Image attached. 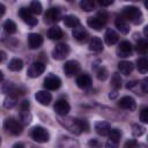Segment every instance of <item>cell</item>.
<instances>
[{
    "mask_svg": "<svg viewBox=\"0 0 148 148\" xmlns=\"http://www.w3.org/2000/svg\"><path fill=\"white\" fill-rule=\"evenodd\" d=\"M31 138L36 141V142H39V143H45L50 140V134L49 132L42 127V126H36L32 128L31 131Z\"/></svg>",
    "mask_w": 148,
    "mask_h": 148,
    "instance_id": "277c9868",
    "label": "cell"
},
{
    "mask_svg": "<svg viewBox=\"0 0 148 148\" xmlns=\"http://www.w3.org/2000/svg\"><path fill=\"white\" fill-rule=\"evenodd\" d=\"M35 98L37 99V102L42 105H49L50 102L52 101V95L46 91V90H39L36 92L35 95Z\"/></svg>",
    "mask_w": 148,
    "mask_h": 148,
    "instance_id": "2e32d148",
    "label": "cell"
},
{
    "mask_svg": "<svg viewBox=\"0 0 148 148\" xmlns=\"http://www.w3.org/2000/svg\"><path fill=\"white\" fill-rule=\"evenodd\" d=\"M141 87H142V91L143 92H148V79L145 77L141 82Z\"/></svg>",
    "mask_w": 148,
    "mask_h": 148,
    "instance_id": "7bdbcfd3",
    "label": "cell"
},
{
    "mask_svg": "<svg viewBox=\"0 0 148 148\" xmlns=\"http://www.w3.org/2000/svg\"><path fill=\"white\" fill-rule=\"evenodd\" d=\"M136 50L139 53L141 54H146L148 51V43L146 39H139L138 44H136Z\"/></svg>",
    "mask_w": 148,
    "mask_h": 148,
    "instance_id": "1f68e13d",
    "label": "cell"
},
{
    "mask_svg": "<svg viewBox=\"0 0 148 148\" xmlns=\"http://www.w3.org/2000/svg\"><path fill=\"white\" fill-rule=\"evenodd\" d=\"M89 50L94 52H101L103 51V42L99 37H92L89 42Z\"/></svg>",
    "mask_w": 148,
    "mask_h": 148,
    "instance_id": "603a6c76",
    "label": "cell"
},
{
    "mask_svg": "<svg viewBox=\"0 0 148 148\" xmlns=\"http://www.w3.org/2000/svg\"><path fill=\"white\" fill-rule=\"evenodd\" d=\"M44 17H45V22L54 23V22H58L61 18V12H60V9L53 7V8H50V9L46 10Z\"/></svg>",
    "mask_w": 148,
    "mask_h": 148,
    "instance_id": "4fadbf2b",
    "label": "cell"
},
{
    "mask_svg": "<svg viewBox=\"0 0 148 148\" xmlns=\"http://www.w3.org/2000/svg\"><path fill=\"white\" fill-rule=\"evenodd\" d=\"M2 80H3V73H2L1 71H0V82H1Z\"/></svg>",
    "mask_w": 148,
    "mask_h": 148,
    "instance_id": "11a10c76",
    "label": "cell"
},
{
    "mask_svg": "<svg viewBox=\"0 0 148 148\" xmlns=\"http://www.w3.org/2000/svg\"><path fill=\"white\" fill-rule=\"evenodd\" d=\"M5 12H6V7H5V5H3V3H0V17L3 16Z\"/></svg>",
    "mask_w": 148,
    "mask_h": 148,
    "instance_id": "c3c4849f",
    "label": "cell"
},
{
    "mask_svg": "<svg viewBox=\"0 0 148 148\" xmlns=\"http://www.w3.org/2000/svg\"><path fill=\"white\" fill-rule=\"evenodd\" d=\"M3 28L6 30V32L8 34H15L16 30H17V27H16V23L12 20H7L5 23H3Z\"/></svg>",
    "mask_w": 148,
    "mask_h": 148,
    "instance_id": "4dcf8cb0",
    "label": "cell"
},
{
    "mask_svg": "<svg viewBox=\"0 0 148 148\" xmlns=\"http://www.w3.org/2000/svg\"><path fill=\"white\" fill-rule=\"evenodd\" d=\"M94 127H95L96 133L102 135V136L108 135L110 133V131H111V126H110V124L108 121H97V123H95Z\"/></svg>",
    "mask_w": 148,
    "mask_h": 148,
    "instance_id": "e0dca14e",
    "label": "cell"
},
{
    "mask_svg": "<svg viewBox=\"0 0 148 148\" xmlns=\"http://www.w3.org/2000/svg\"><path fill=\"white\" fill-rule=\"evenodd\" d=\"M136 146H138V143L135 140H130L125 143V148H136Z\"/></svg>",
    "mask_w": 148,
    "mask_h": 148,
    "instance_id": "ee69618b",
    "label": "cell"
},
{
    "mask_svg": "<svg viewBox=\"0 0 148 148\" xmlns=\"http://www.w3.org/2000/svg\"><path fill=\"white\" fill-rule=\"evenodd\" d=\"M136 66H138V71L141 73V74H146L148 72V60L145 58V57H141L138 59L136 61Z\"/></svg>",
    "mask_w": 148,
    "mask_h": 148,
    "instance_id": "f546056e",
    "label": "cell"
},
{
    "mask_svg": "<svg viewBox=\"0 0 148 148\" xmlns=\"http://www.w3.org/2000/svg\"><path fill=\"white\" fill-rule=\"evenodd\" d=\"M88 147L89 148H101V142L96 139H91L89 142H88Z\"/></svg>",
    "mask_w": 148,
    "mask_h": 148,
    "instance_id": "60d3db41",
    "label": "cell"
},
{
    "mask_svg": "<svg viewBox=\"0 0 148 148\" xmlns=\"http://www.w3.org/2000/svg\"><path fill=\"white\" fill-rule=\"evenodd\" d=\"M96 76H97V79H98L99 81H104V80L108 79L109 73H108V71H106L105 67L101 66V67H98L97 71H96Z\"/></svg>",
    "mask_w": 148,
    "mask_h": 148,
    "instance_id": "e575fe53",
    "label": "cell"
},
{
    "mask_svg": "<svg viewBox=\"0 0 148 148\" xmlns=\"http://www.w3.org/2000/svg\"><path fill=\"white\" fill-rule=\"evenodd\" d=\"M16 104H17V96L14 94H9L3 101V106L6 109H13Z\"/></svg>",
    "mask_w": 148,
    "mask_h": 148,
    "instance_id": "83f0119b",
    "label": "cell"
},
{
    "mask_svg": "<svg viewBox=\"0 0 148 148\" xmlns=\"http://www.w3.org/2000/svg\"><path fill=\"white\" fill-rule=\"evenodd\" d=\"M118 69H119V72H120L121 74H124V75H130V74L133 72L134 66H133V64H132L131 61L124 60V61H120V62L118 64Z\"/></svg>",
    "mask_w": 148,
    "mask_h": 148,
    "instance_id": "44dd1931",
    "label": "cell"
},
{
    "mask_svg": "<svg viewBox=\"0 0 148 148\" xmlns=\"http://www.w3.org/2000/svg\"><path fill=\"white\" fill-rule=\"evenodd\" d=\"M31 119H32V116H31V113H30L29 110H21V111H20V120H18V121H20L22 125H28V124H30Z\"/></svg>",
    "mask_w": 148,
    "mask_h": 148,
    "instance_id": "f1b7e54d",
    "label": "cell"
},
{
    "mask_svg": "<svg viewBox=\"0 0 148 148\" xmlns=\"http://www.w3.org/2000/svg\"><path fill=\"white\" fill-rule=\"evenodd\" d=\"M118 105L121 108V109H125V110H130V111H133L136 106V103H135V99L131 96H124L119 99L118 102Z\"/></svg>",
    "mask_w": 148,
    "mask_h": 148,
    "instance_id": "5bb4252c",
    "label": "cell"
},
{
    "mask_svg": "<svg viewBox=\"0 0 148 148\" xmlns=\"http://www.w3.org/2000/svg\"><path fill=\"white\" fill-rule=\"evenodd\" d=\"M0 145H1V139H0Z\"/></svg>",
    "mask_w": 148,
    "mask_h": 148,
    "instance_id": "9f6ffc18",
    "label": "cell"
},
{
    "mask_svg": "<svg viewBox=\"0 0 148 148\" xmlns=\"http://www.w3.org/2000/svg\"><path fill=\"white\" fill-rule=\"evenodd\" d=\"M80 7L84 12H91L95 8V3L94 1H90V0H82L80 2Z\"/></svg>",
    "mask_w": 148,
    "mask_h": 148,
    "instance_id": "d6a6232c",
    "label": "cell"
},
{
    "mask_svg": "<svg viewBox=\"0 0 148 148\" xmlns=\"http://www.w3.org/2000/svg\"><path fill=\"white\" fill-rule=\"evenodd\" d=\"M45 71V65L42 61H35L28 69V76L30 77H38Z\"/></svg>",
    "mask_w": 148,
    "mask_h": 148,
    "instance_id": "9c48e42d",
    "label": "cell"
},
{
    "mask_svg": "<svg viewBox=\"0 0 148 148\" xmlns=\"http://www.w3.org/2000/svg\"><path fill=\"white\" fill-rule=\"evenodd\" d=\"M140 119L142 123H148V108H143L140 112Z\"/></svg>",
    "mask_w": 148,
    "mask_h": 148,
    "instance_id": "f35d334b",
    "label": "cell"
},
{
    "mask_svg": "<svg viewBox=\"0 0 148 148\" xmlns=\"http://www.w3.org/2000/svg\"><path fill=\"white\" fill-rule=\"evenodd\" d=\"M64 23H65L66 27L74 29L75 27L80 25V20L74 15H67V16L64 17Z\"/></svg>",
    "mask_w": 148,
    "mask_h": 148,
    "instance_id": "d4e9b609",
    "label": "cell"
},
{
    "mask_svg": "<svg viewBox=\"0 0 148 148\" xmlns=\"http://www.w3.org/2000/svg\"><path fill=\"white\" fill-rule=\"evenodd\" d=\"M105 148H118V142L112 141V140H108L105 143Z\"/></svg>",
    "mask_w": 148,
    "mask_h": 148,
    "instance_id": "b9f144b4",
    "label": "cell"
},
{
    "mask_svg": "<svg viewBox=\"0 0 148 148\" xmlns=\"http://www.w3.org/2000/svg\"><path fill=\"white\" fill-rule=\"evenodd\" d=\"M81 128H82V132H88L89 131V125H88V121L84 120V119H81Z\"/></svg>",
    "mask_w": 148,
    "mask_h": 148,
    "instance_id": "f6af8a7d",
    "label": "cell"
},
{
    "mask_svg": "<svg viewBox=\"0 0 148 148\" xmlns=\"http://www.w3.org/2000/svg\"><path fill=\"white\" fill-rule=\"evenodd\" d=\"M59 123L67 128L69 132L74 133V134H80L82 133V128H81V119H76V118H64V119H59Z\"/></svg>",
    "mask_w": 148,
    "mask_h": 148,
    "instance_id": "7a4b0ae2",
    "label": "cell"
},
{
    "mask_svg": "<svg viewBox=\"0 0 148 148\" xmlns=\"http://www.w3.org/2000/svg\"><path fill=\"white\" fill-rule=\"evenodd\" d=\"M116 96H117V90H113V91H112V94L110 92V95H109V97H110L111 99H113Z\"/></svg>",
    "mask_w": 148,
    "mask_h": 148,
    "instance_id": "f907efd6",
    "label": "cell"
},
{
    "mask_svg": "<svg viewBox=\"0 0 148 148\" xmlns=\"http://www.w3.org/2000/svg\"><path fill=\"white\" fill-rule=\"evenodd\" d=\"M111 83H112V87L114 88V90L120 89L121 88V77H120V74L113 73L112 79H111Z\"/></svg>",
    "mask_w": 148,
    "mask_h": 148,
    "instance_id": "836d02e7",
    "label": "cell"
},
{
    "mask_svg": "<svg viewBox=\"0 0 148 148\" xmlns=\"http://www.w3.org/2000/svg\"><path fill=\"white\" fill-rule=\"evenodd\" d=\"M73 37L77 42H84L87 39V37H88V32L83 27L77 25V27H75L73 29Z\"/></svg>",
    "mask_w": 148,
    "mask_h": 148,
    "instance_id": "d6986e66",
    "label": "cell"
},
{
    "mask_svg": "<svg viewBox=\"0 0 148 148\" xmlns=\"http://www.w3.org/2000/svg\"><path fill=\"white\" fill-rule=\"evenodd\" d=\"M13 148H23V143H21V142L15 143V145L13 146Z\"/></svg>",
    "mask_w": 148,
    "mask_h": 148,
    "instance_id": "816d5d0a",
    "label": "cell"
},
{
    "mask_svg": "<svg viewBox=\"0 0 148 148\" xmlns=\"http://www.w3.org/2000/svg\"><path fill=\"white\" fill-rule=\"evenodd\" d=\"M69 46L65 43H60L58 45H56V47L52 51V57L56 60H62L65 59L68 54H69Z\"/></svg>",
    "mask_w": 148,
    "mask_h": 148,
    "instance_id": "5b68a950",
    "label": "cell"
},
{
    "mask_svg": "<svg viewBox=\"0 0 148 148\" xmlns=\"http://www.w3.org/2000/svg\"><path fill=\"white\" fill-rule=\"evenodd\" d=\"M87 23H88V25L91 28V29H94V30H102L103 28H104V25H105V23L104 22H102L99 18H97L96 16L95 17H89L88 20H87Z\"/></svg>",
    "mask_w": 148,
    "mask_h": 148,
    "instance_id": "cb8c5ba5",
    "label": "cell"
},
{
    "mask_svg": "<svg viewBox=\"0 0 148 148\" xmlns=\"http://www.w3.org/2000/svg\"><path fill=\"white\" fill-rule=\"evenodd\" d=\"M143 32H145V37H147V36H148V25H146V27H145Z\"/></svg>",
    "mask_w": 148,
    "mask_h": 148,
    "instance_id": "f5cc1de1",
    "label": "cell"
},
{
    "mask_svg": "<svg viewBox=\"0 0 148 148\" xmlns=\"http://www.w3.org/2000/svg\"><path fill=\"white\" fill-rule=\"evenodd\" d=\"M136 148H147V146H146L145 143H139V145L136 146Z\"/></svg>",
    "mask_w": 148,
    "mask_h": 148,
    "instance_id": "db71d44e",
    "label": "cell"
},
{
    "mask_svg": "<svg viewBox=\"0 0 148 148\" xmlns=\"http://www.w3.org/2000/svg\"><path fill=\"white\" fill-rule=\"evenodd\" d=\"M123 17L126 21H131L134 24H140L143 21L142 12L135 6H127L123 9Z\"/></svg>",
    "mask_w": 148,
    "mask_h": 148,
    "instance_id": "6da1fadb",
    "label": "cell"
},
{
    "mask_svg": "<svg viewBox=\"0 0 148 148\" xmlns=\"http://www.w3.org/2000/svg\"><path fill=\"white\" fill-rule=\"evenodd\" d=\"M6 59V53L3 51H0V62H2Z\"/></svg>",
    "mask_w": 148,
    "mask_h": 148,
    "instance_id": "681fc988",
    "label": "cell"
},
{
    "mask_svg": "<svg viewBox=\"0 0 148 148\" xmlns=\"http://www.w3.org/2000/svg\"><path fill=\"white\" fill-rule=\"evenodd\" d=\"M104 40L108 45H113L118 42V34L112 29H108L104 34Z\"/></svg>",
    "mask_w": 148,
    "mask_h": 148,
    "instance_id": "7402d4cb",
    "label": "cell"
},
{
    "mask_svg": "<svg viewBox=\"0 0 148 148\" xmlns=\"http://www.w3.org/2000/svg\"><path fill=\"white\" fill-rule=\"evenodd\" d=\"M96 17H97V18H99L102 22L106 23V21H108V13H106V12H104V10H101V12H98V13H97Z\"/></svg>",
    "mask_w": 148,
    "mask_h": 148,
    "instance_id": "ab89813d",
    "label": "cell"
},
{
    "mask_svg": "<svg viewBox=\"0 0 148 148\" xmlns=\"http://www.w3.org/2000/svg\"><path fill=\"white\" fill-rule=\"evenodd\" d=\"M44 88L47 90H57L61 86V80L56 75H49L44 80Z\"/></svg>",
    "mask_w": 148,
    "mask_h": 148,
    "instance_id": "30bf717a",
    "label": "cell"
},
{
    "mask_svg": "<svg viewBox=\"0 0 148 148\" xmlns=\"http://www.w3.org/2000/svg\"><path fill=\"white\" fill-rule=\"evenodd\" d=\"M109 135V139L112 140V141H116V142H119V139L121 136V132L118 130V128H113L110 131V133L108 134Z\"/></svg>",
    "mask_w": 148,
    "mask_h": 148,
    "instance_id": "74e56055",
    "label": "cell"
},
{
    "mask_svg": "<svg viewBox=\"0 0 148 148\" xmlns=\"http://www.w3.org/2000/svg\"><path fill=\"white\" fill-rule=\"evenodd\" d=\"M64 72L66 74V76L72 77L74 75H76L80 72V64L76 60H68L67 62H65L64 65Z\"/></svg>",
    "mask_w": 148,
    "mask_h": 148,
    "instance_id": "52a82bcc",
    "label": "cell"
},
{
    "mask_svg": "<svg viewBox=\"0 0 148 148\" xmlns=\"http://www.w3.org/2000/svg\"><path fill=\"white\" fill-rule=\"evenodd\" d=\"M18 15H20V17H21L25 23H28V24L31 25V27H34V25H36V24L38 23V20L32 15V13L30 12V9L27 8V7H22V8L18 10Z\"/></svg>",
    "mask_w": 148,
    "mask_h": 148,
    "instance_id": "8992f818",
    "label": "cell"
},
{
    "mask_svg": "<svg viewBox=\"0 0 148 148\" xmlns=\"http://www.w3.org/2000/svg\"><path fill=\"white\" fill-rule=\"evenodd\" d=\"M114 24H116L117 29H118L121 34L126 35V34L130 32V24H128V22H127L123 16H117V17H116V21H114Z\"/></svg>",
    "mask_w": 148,
    "mask_h": 148,
    "instance_id": "ac0fdd59",
    "label": "cell"
},
{
    "mask_svg": "<svg viewBox=\"0 0 148 148\" xmlns=\"http://www.w3.org/2000/svg\"><path fill=\"white\" fill-rule=\"evenodd\" d=\"M3 127L7 132H9L13 135H18L23 131V125L14 118H7L3 123Z\"/></svg>",
    "mask_w": 148,
    "mask_h": 148,
    "instance_id": "3957f363",
    "label": "cell"
},
{
    "mask_svg": "<svg viewBox=\"0 0 148 148\" xmlns=\"http://www.w3.org/2000/svg\"><path fill=\"white\" fill-rule=\"evenodd\" d=\"M145 127L143 126H141V125H138V124H134L133 126H132V134L135 136V138H139V136H141L143 133H145Z\"/></svg>",
    "mask_w": 148,
    "mask_h": 148,
    "instance_id": "8d00e7d4",
    "label": "cell"
},
{
    "mask_svg": "<svg viewBox=\"0 0 148 148\" xmlns=\"http://www.w3.org/2000/svg\"><path fill=\"white\" fill-rule=\"evenodd\" d=\"M29 9H30V12H31L32 14H40L43 7H42V3H40L39 1H31Z\"/></svg>",
    "mask_w": 148,
    "mask_h": 148,
    "instance_id": "d590c367",
    "label": "cell"
},
{
    "mask_svg": "<svg viewBox=\"0 0 148 148\" xmlns=\"http://www.w3.org/2000/svg\"><path fill=\"white\" fill-rule=\"evenodd\" d=\"M29 108H30L29 101H23L21 103V110H29Z\"/></svg>",
    "mask_w": 148,
    "mask_h": 148,
    "instance_id": "bcb514c9",
    "label": "cell"
},
{
    "mask_svg": "<svg viewBox=\"0 0 148 148\" xmlns=\"http://www.w3.org/2000/svg\"><path fill=\"white\" fill-rule=\"evenodd\" d=\"M47 36H49L50 39H60L64 36V32H62V30L59 27L56 25V27H51L49 29Z\"/></svg>",
    "mask_w": 148,
    "mask_h": 148,
    "instance_id": "484cf974",
    "label": "cell"
},
{
    "mask_svg": "<svg viewBox=\"0 0 148 148\" xmlns=\"http://www.w3.org/2000/svg\"><path fill=\"white\" fill-rule=\"evenodd\" d=\"M8 68L12 72H18L23 68V61L18 58H13L8 64Z\"/></svg>",
    "mask_w": 148,
    "mask_h": 148,
    "instance_id": "4316f807",
    "label": "cell"
},
{
    "mask_svg": "<svg viewBox=\"0 0 148 148\" xmlns=\"http://www.w3.org/2000/svg\"><path fill=\"white\" fill-rule=\"evenodd\" d=\"M57 148H80L79 142L69 136H61L57 143Z\"/></svg>",
    "mask_w": 148,
    "mask_h": 148,
    "instance_id": "7c38bea8",
    "label": "cell"
},
{
    "mask_svg": "<svg viewBox=\"0 0 148 148\" xmlns=\"http://www.w3.org/2000/svg\"><path fill=\"white\" fill-rule=\"evenodd\" d=\"M28 44L30 46V49H38L42 46L43 44V37L39 34L36 32H31L28 35Z\"/></svg>",
    "mask_w": 148,
    "mask_h": 148,
    "instance_id": "9a60e30c",
    "label": "cell"
},
{
    "mask_svg": "<svg viewBox=\"0 0 148 148\" xmlns=\"http://www.w3.org/2000/svg\"><path fill=\"white\" fill-rule=\"evenodd\" d=\"M98 2H99L101 6H110V5L113 3V0H108V1L106 0H99Z\"/></svg>",
    "mask_w": 148,
    "mask_h": 148,
    "instance_id": "7dc6e473",
    "label": "cell"
},
{
    "mask_svg": "<svg viewBox=\"0 0 148 148\" xmlns=\"http://www.w3.org/2000/svg\"><path fill=\"white\" fill-rule=\"evenodd\" d=\"M133 46L128 40H123L117 47V56L120 58H127L132 54Z\"/></svg>",
    "mask_w": 148,
    "mask_h": 148,
    "instance_id": "ba28073f",
    "label": "cell"
},
{
    "mask_svg": "<svg viewBox=\"0 0 148 148\" xmlns=\"http://www.w3.org/2000/svg\"><path fill=\"white\" fill-rule=\"evenodd\" d=\"M76 84H77L79 88L86 89V88L90 87V84H91V77H90L88 74L83 73V74H81V75L77 76V79H76Z\"/></svg>",
    "mask_w": 148,
    "mask_h": 148,
    "instance_id": "ffe728a7",
    "label": "cell"
},
{
    "mask_svg": "<svg viewBox=\"0 0 148 148\" xmlns=\"http://www.w3.org/2000/svg\"><path fill=\"white\" fill-rule=\"evenodd\" d=\"M69 109H71V106L66 99H58L54 103V111L60 117H65L69 112Z\"/></svg>",
    "mask_w": 148,
    "mask_h": 148,
    "instance_id": "8fae6325",
    "label": "cell"
}]
</instances>
